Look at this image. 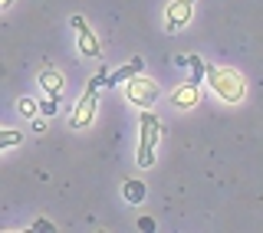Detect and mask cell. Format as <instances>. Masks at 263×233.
Returning <instances> with one entry per match:
<instances>
[{
    "instance_id": "1",
    "label": "cell",
    "mask_w": 263,
    "mask_h": 233,
    "mask_svg": "<svg viewBox=\"0 0 263 233\" xmlns=\"http://www.w3.org/2000/svg\"><path fill=\"white\" fill-rule=\"evenodd\" d=\"M204 79H208V86L214 89V95H220L224 102H230V105L243 102L247 82L237 69H227V66H204Z\"/></svg>"
},
{
    "instance_id": "2",
    "label": "cell",
    "mask_w": 263,
    "mask_h": 233,
    "mask_svg": "<svg viewBox=\"0 0 263 233\" xmlns=\"http://www.w3.org/2000/svg\"><path fill=\"white\" fill-rule=\"evenodd\" d=\"M161 138V122L155 112H142V128H138V168H152L155 164V148Z\"/></svg>"
},
{
    "instance_id": "3",
    "label": "cell",
    "mask_w": 263,
    "mask_h": 233,
    "mask_svg": "<svg viewBox=\"0 0 263 233\" xmlns=\"http://www.w3.org/2000/svg\"><path fill=\"white\" fill-rule=\"evenodd\" d=\"M158 82L155 79H148V76H132V79H125V99L132 105H142V109H152L155 102H158Z\"/></svg>"
},
{
    "instance_id": "4",
    "label": "cell",
    "mask_w": 263,
    "mask_h": 233,
    "mask_svg": "<svg viewBox=\"0 0 263 233\" xmlns=\"http://www.w3.org/2000/svg\"><path fill=\"white\" fill-rule=\"evenodd\" d=\"M96 105H99V89H89L86 86V92L79 95L76 109H72V119H69L72 128H89L92 119H96Z\"/></svg>"
},
{
    "instance_id": "5",
    "label": "cell",
    "mask_w": 263,
    "mask_h": 233,
    "mask_svg": "<svg viewBox=\"0 0 263 233\" xmlns=\"http://www.w3.org/2000/svg\"><path fill=\"white\" fill-rule=\"evenodd\" d=\"M72 30H76V36H79V53L82 56H89V60L102 56V43H99V36L92 33V27L86 23V16H72Z\"/></svg>"
},
{
    "instance_id": "6",
    "label": "cell",
    "mask_w": 263,
    "mask_h": 233,
    "mask_svg": "<svg viewBox=\"0 0 263 233\" xmlns=\"http://www.w3.org/2000/svg\"><path fill=\"white\" fill-rule=\"evenodd\" d=\"M191 7H194V0H171L168 10H164V16H168V20H164L168 33H178L187 20H191Z\"/></svg>"
},
{
    "instance_id": "7",
    "label": "cell",
    "mask_w": 263,
    "mask_h": 233,
    "mask_svg": "<svg viewBox=\"0 0 263 233\" xmlns=\"http://www.w3.org/2000/svg\"><path fill=\"white\" fill-rule=\"evenodd\" d=\"M142 66H145V60H142V56H132V60H128L125 66H119L115 72H105V82H102V86H119V82L132 79L135 72H142Z\"/></svg>"
},
{
    "instance_id": "8",
    "label": "cell",
    "mask_w": 263,
    "mask_h": 233,
    "mask_svg": "<svg viewBox=\"0 0 263 233\" xmlns=\"http://www.w3.org/2000/svg\"><path fill=\"white\" fill-rule=\"evenodd\" d=\"M197 86L194 82H187V86H178L175 92H171V105H175V109H194L197 105Z\"/></svg>"
},
{
    "instance_id": "9",
    "label": "cell",
    "mask_w": 263,
    "mask_h": 233,
    "mask_svg": "<svg viewBox=\"0 0 263 233\" xmlns=\"http://www.w3.org/2000/svg\"><path fill=\"white\" fill-rule=\"evenodd\" d=\"M40 89L46 95H60L63 92V72L60 69H43L40 72Z\"/></svg>"
},
{
    "instance_id": "10",
    "label": "cell",
    "mask_w": 263,
    "mask_h": 233,
    "mask_svg": "<svg viewBox=\"0 0 263 233\" xmlns=\"http://www.w3.org/2000/svg\"><path fill=\"white\" fill-rule=\"evenodd\" d=\"M145 194H148V190H145L142 181H125V184H122V197H125L128 204H142Z\"/></svg>"
},
{
    "instance_id": "11",
    "label": "cell",
    "mask_w": 263,
    "mask_h": 233,
    "mask_svg": "<svg viewBox=\"0 0 263 233\" xmlns=\"http://www.w3.org/2000/svg\"><path fill=\"white\" fill-rule=\"evenodd\" d=\"M23 141V131H13V128H0V151L4 148H16Z\"/></svg>"
},
{
    "instance_id": "12",
    "label": "cell",
    "mask_w": 263,
    "mask_h": 233,
    "mask_svg": "<svg viewBox=\"0 0 263 233\" xmlns=\"http://www.w3.org/2000/svg\"><path fill=\"white\" fill-rule=\"evenodd\" d=\"M184 66H191V82L197 86V82L204 79V66H208V63H204L201 56H187V60H184Z\"/></svg>"
},
{
    "instance_id": "13",
    "label": "cell",
    "mask_w": 263,
    "mask_h": 233,
    "mask_svg": "<svg viewBox=\"0 0 263 233\" xmlns=\"http://www.w3.org/2000/svg\"><path fill=\"white\" fill-rule=\"evenodd\" d=\"M36 112L43 115V119H49V115H56V95H53V99H43V102H36Z\"/></svg>"
},
{
    "instance_id": "14",
    "label": "cell",
    "mask_w": 263,
    "mask_h": 233,
    "mask_svg": "<svg viewBox=\"0 0 263 233\" xmlns=\"http://www.w3.org/2000/svg\"><path fill=\"white\" fill-rule=\"evenodd\" d=\"M16 109H20V115L33 119V115H36V102H33V99H20V105H16Z\"/></svg>"
},
{
    "instance_id": "15",
    "label": "cell",
    "mask_w": 263,
    "mask_h": 233,
    "mask_svg": "<svg viewBox=\"0 0 263 233\" xmlns=\"http://www.w3.org/2000/svg\"><path fill=\"white\" fill-rule=\"evenodd\" d=\"M33 230H36V233H49V230H53V223H49L46 217H36V223H33Z\"/></svg>"
},
{
    "instance_id": "16",
    "label": "cell",
    "mask_w": 263,
    "mask_h": 233,
    "mask_svg": "<svg viewBox=\"0 0 263 233\" xmlns=\"http://www.w3.org/2000/svg\"><path fill=\"white\" fill-rule=\"evenodd\" d=\"M102 82H105V69H99L92 79H89V89H102Z\"/></svg>"
},
{
    "instance_id": "17",
    "label": "cell",
    "mask_w": 263,
    "mask_h": 233,
    "mask_svg": "<svg viewBox=\"0 0 263 233\" xmlns=\"http://www.w3.org/2000/svg\"><path fill=\"white\" fill-rule=\"evenodd\" d=\"M138 230H142V233H152L155 230V220L152 217H142V220H138Z\"/></svg>"
},
{
    "instance_id": "18",
    "label": "cell",
    "mask_w": 263,
    "mask_h": 233,
    "mask_svg": "<svg viewBox=\"0 0 263 233\" xmlns=\"http://www.w3.org/2000/svg\"><path fill=\"white\" fill-rule=\"evenodd\" d=\"M13 4V0H0V10H7V7H10Z\"/></svg>"
},
{
    "instance_id": "19",
    "label": "cell",
    "mask_w": 263,
    "mask_h": 233,
    "mask_svg": "<svg viewBox=\"0 0 263 233\" xmlns=\"http://www.w3.org/2000/svg\"><path fill=\"white\" fill-rule=\"evenodd\" d=\"M0 76H4V69H0Z\"/></svg>"
}]
</instances>
